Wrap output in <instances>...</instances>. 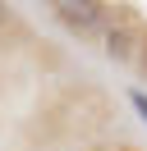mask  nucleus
<instances>
[{
    "label": "nucleus",
    "mask_w": 147,
    "mask_h": 151,
    "mask_svg": "<svg viewBox=\"0 0 147 151\" xmlns=\"http://www.w3.org/2000/svg\"><path fill=\"white\" fill-rule=\"evenodd\" d=\"M106 119H110V105L97 87H74L51 110V124L60 137H92L97 128H106Z\"/></svg>",
    "instance_id": "obj_1"
},
{
    "label": "nucleus",
    "mask_w": 147,
    "mask_h": 151,
    "mask_svg": "<svg viewBox=\"0 0 147 151\" xmlns=\"http://www.w3.org/2000/svg\"><path fill=\"white\" fill-rule=\"evenodd\" d=\"M143 46H147V41H143Z\"/></svg>",
    "instance_id": "obj_7"
},
{
    "label": "nucleus",
    "mask_w": 147,
    "mask_h": 151,
    "mask_svg": "<svg viewBox=\"0 0 147 151\" xmlns=\"http://www.w3.org/2000/svg\"><path fill=\"white\" fill-rule=\"evenodd\" d=\"M106 151H138V147H106Z\"/></svg>",
    "instance_id": "obj_6"
},
{
    "label": "nucleus",
    "mask_w": 147,
    "mask_h": 151,
    "mask_svg": "<svg viewBox=\"0 0 147 151\" xmlns=\"http://www.w3.org/2000/svg\"><path fill=\"white\" fill-rule=\"evenodd\" d=\"M55 9V19L74 32H92L106 23V0H46Z\"/></svg>",
    "instance_id": "obj_3"
},
{
    "label": "nucleus",
    "mask_w": 147,
    "mask_h": 151,
    "mask_svg": "<svg viewBox=\"0 0 147 151\" xmlns=\"http://www.w3.org/2000/svg\"><path fill=\"white\" fill-rule=\"evenodd\" d=\"M129 101H133V110L143 114V124H147V96H143V92H129Z\"/></svg>",
    "instance_id": "obj_5"
},
{
    "label": "nucleus",
    "mask_w": 147,
    "mask_h": 151,
    "mask_svg": "<svg viewBox=\"0 0 147 151\" xmlns=\"http://www.w3.org/2000/svg\"><path fill=\"white\" fill-rule=\"evenodd\" d=\"M14 9H9V0H0V32H14Z\"/></svg>",
    "instance_id": "obj_4"
},
{
    "label": "nucleus",
    "mask_w": 147,
    "mask_h": 151,
    "mask_svg": "<svg viewBox=\"0 0 147 151\" xmlns=\"http://www.w3.org/2000/svg\"><path fill=\"white\" fill-rule=\"evenodd\" d=\"M143 41H147L143 19H138L133 9H115V23H110V32H106V55L110 60H129Z\"/></svg>",
    "instance_id": "obj_2"
}]
</instances>
